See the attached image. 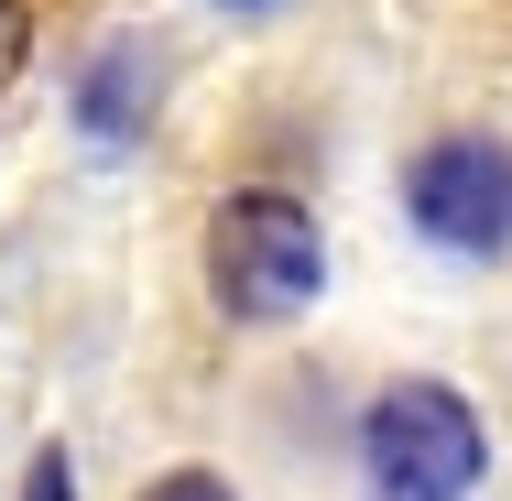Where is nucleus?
<instances>
[{
    "mask_svg": "<svg viewBox=\"0 0 512 501\" xmlns=\"http://www.w3.org/2000/svg\"><path fill=\"white\" fill-rule=\"evenodd\" d=\"M22 55H33V0H0V88L22 77Z\"/></svg>",
    "mask_w": 512,
    "mask_h": 501,
    "instance_id": "obj_5",
    "label": "nucleus"
},
{
    "mask_svg": "<svg viewBox=\"0 0 512 501\" xmlns=\"http://www.w3.org/2000/svg\"><path fill=\"white\" fill-rule=\"evenodd\" d=\"M142 120H153V44L88 55V77H77V131H88V142H142Z\"/></svg>",
    "mask_w": 512,
    "mask_h": 501,
    "instance_id": "obj_4",
    "label": "nucleus"
},
{
    "mask_svg": "<svg viewBox=\"0 0 512 501\" xmlns=\"http://www.w3.org/2000/svg\"><path fill=\"white\" fill-rule=\"evenodd\" d=\"M404 218L436 240V251H458V262L512 251V142H491V131L425 142L404 164Z\"/></svg>",
    "mask_w": 512,
    "mask_h": 501,
    "instance_id": "obj_3",
    "label": "nucleus"
},
{
    "mask_svg": "<svg viewBox=\"0 0 512 501\" xmlns=\"http://www.w3.org/2000/svg\"><path fill=\"white\" fill-rule=\"evenodd\" d=\"M360 469L371 491H425V501H469V480L491 469L480 403L458 382H382L360 414Z\"/></svg>",
    "mask_w": 512,
    "mask_h": 501,
    "instance_id": "obj_2",
    "label": "nucleus"
},
{
    "mask_svg": "<svg viewBox=\"0 0 512 501\" xmlns=\"http://www.w3.org/2000/svg\"><path fill=\"white\" fill-rule=\"evenodd\" d=\"M142 501H240V491H229L218 469H175V480H153Z\"/></svg>",
    "mask_w": 512,
    "mask_h": 501,
    "instance_id": "obj_6",
    "label": "nucleus"
},
{
    "mask_svg": "<svg viewBox=\"0 0 512 501\" xmlns=\"http://www.w3.org/2000/svg\"><path fill=\"white\" fill-rule=\"evenodd\" d=\"M22 501H77V469H66V458H55V447H44V458H33V469H22Z\"/></svg>",
    "mask_w": 512,
    "mask_h": 501,
    "instance_id": "obj_7",
    "label": "nucleus"
},
{
    "mask_svg": "<svg viewBox=\"0 0 512 501\" xmlns=\"http://www.w3.org/2000/svg\"><path fill=\"white\" fill-rule=\"evenodd\" d=\"M371 501H425V491H371Z\"/></svg>",
    "mask_w": 512,
    "mask_h": 501,
    "instance_id": "obj_8",
    "label": "nucleus"
},
{
    "mask_svg": "<svg viewBox=\"0 0 512 501\" xmlns=\"http://www.w3.org/2000/svg\"><path fill=\"white\" fill-rule=\"evenodd\" d=\"M207 295H218V316H240V327L306 316L327 295V229H316V207L273 197V186L229 197L207 218Z\"/></svg>",
    "mask_w": 512,
    "mask_h": 501,
    "instance_id": "obj_1",
    "label": "nucleus"
}]
</instances>
